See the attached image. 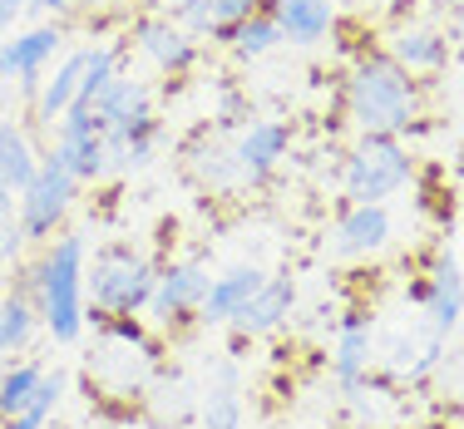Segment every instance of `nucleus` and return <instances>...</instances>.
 Segmentation results:
<instances>
[{"instance_id":"obj_14","label":"nucleus","mask_w":464,"mask_h":429,"mask_svg":"<svg viewBox=\"0 0 464 429\" xmlns=\"http://www.w3.org/2000/svg\"><path fill=\"white\" fill-rule=\"evenodd\" d=\"M375 370V331L366 311H346L336 321V350H331V376H336V390L351 395L361 380Z\"/></svg>"},{"instance_id":"obj_1","label":"nucleus","mask_w":464,"mask_h":429,"mask_svg":"<svg viewBox=\"0 0 464 429\" xmlns=\"http://www.w3.org/2000/svg\"><path fill=\"white\" fill-rule=\"evenodd\" d=\"M163 370V346L139 316H109L94 326V340L84 346V395L104 410H139L143 390Z\"/></svg>"},{"instance_id":"obj_3","label":"nucleus","mask_w":464,"mask_h":429,"mask_svg":"<svg viewBox=\"0 0 464 429\" xmlns=\"http://www.w3.org/2000/svg\"><path fill=\"white\" fill-rule=\"evenodd\" d=\"M84 233H54L40 257L30 262L35 272V306L40 326L54 346H80L84 340Z\"/></svg>"},{"instance_id":"obj_2","label":"nucleus","mask_w":464,"mask_h":429,"mask_svg":"<svg viewBox=\"0 0 464 429\" xmlns=\"http://www.w3.org/2000/svg\"><path fill=\"white\" fill-rule=\"evenodd\" d=\"M341 109L356 134H425L420 124V80L385 50H366L341 74Z\"/></svg>"},{"instance_id":"obj_36","label":"nucleus","mask_w":464,"mask_h":429,"mask_svg":"<svg viewBox=\"0 0 464 429\" xmlns=\"http://www.w3.org/2000/svg\"><path fill=\"white\" fill-rule=\"evenodd\" d=\"M5 366H10V356H5V350H0V376H5Z\"/></svg>"},{"instance_id":"obj_31","label":"nucleus","mask_w":464,"mask_h":429,"mask_svg":"<svg viewBox=\"0 0 464 429\" xmlns=\"http://www.w3.org/2000/svg\"><path fill=\"white\" fill-rule=\"evenodd\" d=\"M20 15H25V0H0V40L15 35Z\"/></svg>"},{"instance_id":"obj_26","label":"nucleus","mask_w":464,"mask_h":429,"mask_svg":"<svg viewBox=\"0 0 464 429\" xmlns=\"http://www.w3.org/2000/svg\"><path fill=\"white\" fill-rule=\"evenodd\" d=\"M45 360H10L5 366V376H0V420H10V415H20L30 400H35V385L40 376H45Z\"/></svg>"},{"instance_id":"obj_32","label":"nucleus","mask_w":464,"mask_h":429,"mask_svg":"<svg viewBox=\"0 0 464 429\" xmlns=\"http://www.w3.org/2000/svg\"><path fill=\"white\" fill-rule=\"evenodd\" d=\"M74 0H25V15H70Z\"/></svg>"},{"instance_id":"obj_9","label":"nucleus","mask_w":464,"mask_h":429,"mask_svg":"<svg viewBox=\"0 0 464 429\" xmlns=\"http://www.w3.org/2000/svg\"><path fill=\"white\" fill-rule=\"evenodd\" d=\"M129 35H134V50L169 80H179L198 64V35H188L169 15H129Z\"/></svg>"},{"instance_id":"obj_27","label":"nucleus","mask_w":464,"mask_h":429,"mask_svg":"<svg viewBox=\"0 0 464 429\" xmlns=\"http://www.w3.org/2000/svg\"><path fill=\"white\" fill-rule=\"evenodd\" d=\"M282 45V30H277V20H272L267 15V10H257V15H247V20H242V25L237 30H232V54H237V60H267V54L272 50H277Z\"/></svg>"},{"instance_id":"obj_10","label":"nucleus","mask_w":464,"mask_h":429,"mask_svg":"<svg viewBox=\"0 0 464 429\" xmlns=\"http://www.w3.org/2000/svg\"><path fill=\"white\" fill-rule=\"evenodd\" d=\"M232 153H237V163H242V183H247V188H262V183L282 168L286 153H292V124H286V119H252V124L232 138Z\"/></svg>"},{"instance_id":"obj_19","label":"nucleus","mask_w":464,"mask_h":429,"mask_svg":"<svg viewBox=\"0 0 464 429\" xmlns=\"http://www.w3.org/2000/svg\"><path fill=\"white\" fill-rule=\"evenodd\" d=\"M395 64H405L411 74H440L450 60H455V50H450V35L435 25H401L391 35V45H385Z\"/></svg>"},{"instance_id":"obj_17","label":"nucleus","mask_w":464,"mask_h":429,"mask_svg":"<svg viewBox=\"0 0 464 429\" xmlns=\"http://www.w3.org/2000/svg\"><path fill=\"white\" fill-rule=\"evenodd\" d=\"M272 20L282 30V45H322L336 30V5L331 0H262Z\"/></svg>"},{"instance_id":"obj_35","label":"nucleus","mask_w":464,"mask_h":429,"mask_svg":"<svg viewBox=\"0 0 464 429\" xmlns=\"http://www.w3.org/2000/svg\"><path fill=\"white\" fill-rule=\"evenodd\" d=\"M124 10H143V5H153V0H119Z\"/></svg>"},{"instance_id":"obj_13","label":"nucleus","mask_w":464,"mask_h":429,"mask_svg":"<svg viewBox=\"0 0 464 429\" xmlns=\"http://www.w3.org/2000/svg\"><path fill=\"white\" fill-rule=\"evenodd\" d=\"M198 390H203V385L188 376V370L163 366L159 376H153V385L143 390L139 415L153 429H183L188 420H198Z\"/></svg>"},{"instance_id":"obj_20","label":"nucleus","mask_w":464,"mask_h":429,"mask_svg":"<svg viewBox=\"0 0 464 429\" xmlns=\"http://www.w3.org/2000/svg\"><path fill=\"white\" fill-rule=\"evenodd\" d=\"M188 173H193V178L203 183L208 193L247 188V183H242V163H237V153H232L218 134H198L193 143H188Z\"/></svg>"},{"instance_id":"obj_16","label":"nucleus","mask_w":464,"mask_h":429,"mask_svg":"<svg viewBox=\"0 0 464 429\" xmlns=\"http://www.w3.org/2000/svg\"><path fill=\"white\" fill-rule=\"evenodd\" d=\"M247 405H242V370L237 360H213V376L198 390V424L203 429H242Z\"/></svg>"},{"instance_id":"obj_21","label":"nucleus","mask_w":464,"mask_h":429,"mask_svg":"<svg viewBox=\"0 0 464 429\" xmlns=\"http://www.w3.org/2000/svg\"><path fill=\"white\" fill-rule=\"evenodd\" d=\"M94 119L99 124H124V119H139V114H153V84L149 80H139V74H129V64L114 74V80L99 90L94 99Z\"/></svg>"},{"instance_id":"obj_11","label":"nucleus","mask_w":464,"mask_h":429,"mask_svg":"<svg viewBox=\"0 0 464 429\" xmlns=\"http://www.w3.org/2000/svg\"><path fill=\"white\" fill-rule=\"evenodd\" d=\"M391 237H395V217L385 203H346L336 233H331V252L346 262H366L391 247Z\"/></svg>"},{"instance_id":"obj_25","label":"nucleus","mask_w":464,"mask_h":429,"mask_svg":"<svg viewBox=\"0 0 464 429\" xmlns=\"http://www.w3.org/2000/svg\"><path fill=\"white\" fill-rule=\"evenodd\" d=\"M50 153L74 173V178L90 188V183L109 178V163H104V134H54Z\"/></svg>"},{"instance_id":"obj_22","label":"nucleus","mask_w":464,"mask_h":429,"mask_svg":"<svg viewBox=\"0 0 464 429\" xmlns=\"http://www.w3.org/2000/svg\"><path fill=\"white\" fill-rule=\"evenodd\" d=\"M40 173V153H35V143L25 138V129L15 124V119H0V188H10V193H25L30 188V178Z\"/></svg>"},{"instance_id":"obj_15","label":"nucleus","mask_w":464,"mask_h":429,"mask_svg":"<svg viewBox=\"0 0 464 429\" xmlns=\"http://www.w3.org/2000/svg\"><path fill=\"white\" fill-rule=\"evenodd\" d=\"M425 321H430V336H440L445 340L450 331L459 326V316H464V272H459V262H455V252H435V262H430V272H425Z\"/></svg>"},{"instance_id":"obj_38","label":"nucleus","mask_w":464,"mask_h":429,"mask_svg":"<svg viewBox=\"0 0 464 429\" xmlns=\"http://www.w3.org/2000/svg\"><path fill=\"white\" fill-rule=\"evenodd\" d=\"M356 5H375V0H356Z\"/></svg>"},{"instance_id":"obj_34","label":"nucleus","mask_w":464,"mask_h":429,"mask_svg":"<svg viewBox=\"0 0 464 429\" xmlns=\"http://www.w3.org/2000/svg\"><path fill=\"white\" fill-rule=\"evenodd\" d=\"M5 217H15V193L0 188V223H5Z\"/></svg>"},{"instance_id":"obj_12","label":"nucleus","mask_w":464,"mask_h":429,"mask_svg":"<svg viewBox=\"0 0 464 429\" xmlns=\"http://www.w3.org/2000/svg\"><path fill=\"white\" fill-rule=\"evenodd\" d=\"M292 311H296V281L286 277H267L257 286V291L247 296V306H242L237 316H232V336L237 340H262V336H277L286 321H292Z\"/></svg>"},{"instance_id":"obj_29","label":"nucleus","mask_w":464,"mask_h":429,"mask_svg":"<svg viewBox=\"0 0 464 429\" xmlns=\"http://www.w3.org/2000/svg\"><path fill=\"white\" fill-rule=\"evenodd\" d=\"M30 242H25V233H20V223L5 217V223H0V281L10 277V267H20V252Z\"/></svg>"},{"instance_id":"obj_5","label":"nucleus","mask_w":464,"mask_h":429,"mask_svg":"<svg viewBox=\"0 0 464 429\" xmlns=\"http://www.w3.org/2000/svg\"><path fill=\"white\" fill-rule=\"evenodd\" d=\"M415 178V158L395 134H361L341 158V188L346 203H385Z\"/></svg>"},{"instance_id":"obj_4","label":"nucleus","mask_w":464,"mask_h":429,"mask_svg":"<svg viewBox=\"0 0 464 429\" xmlns=\"http://www.w3.org/2000/svg\"><path fill=\"white\" fill-rule=\"evenodd\" d=\"M159 257L129 237H109L84 267V326H99L109 316H143L159 281Z\"/></svg>"},{"instance_id":"obj_23","label":"nucleus","mask_w":464,"mask_h":429,"mask_svg":"<svg viewBox=\"0 0 464 429\" xmlns=\"http://www.w3.org/2000/svg\"><path fill=\"white\" fill-rule=\"evenodd\" d=\"M45 331L40 326V306H35V296H25V291H0V350L5 356H20V350H30L35 346V336Z\"/></svg>"},{"instance_id":"obj_6","label":"nucleus","mask_w":464,"mask_h":429,"mask_svg":"<svg viewBox=\"0 0 464 429\" xmlns=\"http://www.w3.org/2000/svg\"><path fill=\"white\" fill-rule=\"evenodd\" d=\"M84 183L64 168L54 153H40V173L30 178V188L15 197V223L25 233L30 247H45L54 233H64V217L74 213Z\"/></svg>"},{"instance_id":"obj_30","label":"nucleus","mask_w":464,"mask_h":429,"mask_svg":"<svg viewBox=\"0 0 464 429\" xmlns=\"http://www.w3.org/2000/svg\"><path fill=\"white\" fill-rule=\"evenodd\" d=\"M50 415L40 410V405H25L20 415H10V420H0V429H45Z\"/></svg>"},{"instance_id":"obj_24","label":"nucleus","mask_w":464,"mask_h":429,"mask_svg":"<svg viewBox=\"0 0 464 429\" xmlns=\"http://www.w3.org/2000/svg\"><path fill=\"white\" fill-rule=\"evenodd\" d=\"M80 74H84V45L64 54V60H60V70H54L50 80L40 84V94H35V119H40L45 129H50L60 114H64V109L74 104V99H80Z\"/></svg>"},{"instance_id":"obj_28","label":"nucleus","mask_w":464,"mask_h":429,"mask_svg":"<svg viewBox=\"0 0 464 429\" xmlns=\"http://www.w3.org/2000/svg\"><path fill=\"white\" fill-rule=\"evenodd\" d=\"M169 20H179L188 35L208 40V35H213V0H173V15Z\"/></svg>"},{"instance_id":"obj_18","label":"nucleus","mask_w":464,"mask_h":429,"mask_svg":"<svg viewBox=\"0 0 464 429\" xmlns=\"http://www.w3.org/2000/svg\"><path fill=\"white\" fill-rule=\"evenodd\" d=\"M262 281H267V272H262L257 262L218 272L213 286H208V296H203V306H198V326H227L232 316H237L242 306H247V296L257 291Z\"/></svg>"},{"instance_id":"obj_8","label":"nucleus","mask_w":464,"mask_h":429,"mask_svg":"<svg viewBox=\"0 0 464 429\" xmlns=\"http://www.w3.org/2000/svg\"><path fill=\"white\" fill-rule=\"evenodd\" d=\"M60 50H64V30L54 25V20L30 25V30H20V35H10V40H0V80H15L20 94L35 99L40 84H45L40 74H45V64Z\"/></svg>"},{"instance_id":"obj_33","label":"nucleus","mask_w":464,"mask_h":429,"mask_svg":"<svg viewBox=\"0 0 464 429\" xmlns=\"http://www.w3.org/2000/svg\"><path fill=\"white\" fill-rule=\"evenodd\" d=\"M425 291H430V286H425V277H415L411 286H405V301H415V306H425Z\"/></svg>"},{"instance_id":"obj_37","label":"nucleus","mask_w":464,"mask_h":429,"mask_svg":"<svg viewBox=\"0 0 464 429\" xmlns=\"http://www.w3.org/2000/svg\"><path fill=\"white\" fill-rule=\"evenodd\" d=\"M331 5H356V0H331Z\"/></svg>"},{"instance_id":"obj_7","label":"nucleus","mask_w":464,"mask_h":429,"mask_svg":"<svg viewBox=\"0 0 464 429\" xmlns=\"http://www.w3.org/2000/svg\"><path fill=\"white\" fill-rule=\"evenodd\" d=\"M208 286H213V272H208L203 262H193V257L188 262H163L143 316H149L159 331H173V326H183V321H198V306H203Z\"/></svg>"}]
</instances>
